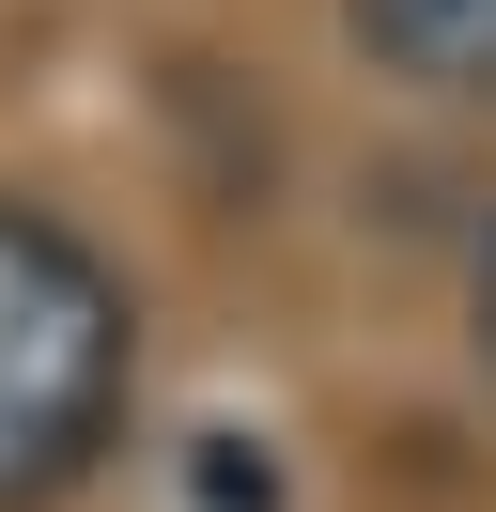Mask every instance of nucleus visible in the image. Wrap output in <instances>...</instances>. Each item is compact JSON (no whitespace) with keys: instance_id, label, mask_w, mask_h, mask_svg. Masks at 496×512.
<instances>
[{"instance_id":"obj_1","label":"nucleus","mask_w":496,"mask_h":512,"mask_svg":"<svg viewBox=\"0 0 496 512\" xmlns=\"http://www.w3.org/2000/svg\"><path fill=\"white\" fill-rule=\"evenodd\" d=\"M140 404V295L47 202H0V512H62L124 450Z\"/></svg>"},{"instance_id":"obj_2","label":"nucleus","mask_w":496,"mask_h":512,"mask_svg":"<svg viewBox=\"0 0 496 512\" xmlns=\"http://www.w3.org/2000/svg\"><path fill=\"white\" fill-rule=\"evenodd\" d=\"M341 32H357L372 78L434 109H496V0H341Z\"/></svg>"},{"instance_id":"obj_3","label":"nucleus","mask_w":496,"mask_h":512,"mask_svg":"<svg viewBox=\"0 0 496 512\" xmlns=\"http://www.w3.org/2000/svg\"><path fill=\"white\" fill-rule=\"evenodd\" d=\"M481 342H496V233H481Z\"/></svg>"}]
</instances>
